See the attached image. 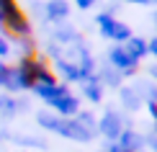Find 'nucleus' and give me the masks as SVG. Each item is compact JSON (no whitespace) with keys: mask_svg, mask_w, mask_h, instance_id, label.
<instances>
[{"mask_svg":"<svg viewBox=\"0 0 157 152\" xmlns=\"http://www.w3.org/2000/svg\"><path fill=\"white\" fill-rule=\"evenodd\" d=\"M0 26L10 39L29 36L31 23H29V16H26V10L21 8L18 0H0Z\"/></svg>","mask_w":157,"mask_h":152,"instance_id":"f03ea898","label":"nucleus"},{"mask_svg":"<svg viewBox=\"0 0 157 152\" xmlns=\"http://www.w3.org/2000/svg\"><path fill=\"white\" fill-rule=\"evenodd\" d=\"M152 114H155V119H157V103H152Z\"/></svg>","mask_w":157,"mask_h":152,"instance_id":"7ed1b4c3","label":"nucleus"},{"mask_svg":"<svg viewBox=\"0 0 157 152\" xmlns=\"http://www.w3.org/2000/svg\"><path fill=\"white\" fill-rule=\"evenodd\" d=\"M41 80H47V83L54 85L57 75H54V70H52L49 57H41L34 49V52H29V54L21 59V83L29 85V88H34V85H39Z\"/></svg>","mask_w":157,"mask_h":152,"instance_id":"f257e3e1","label":"nucleus"}]
</instances>
